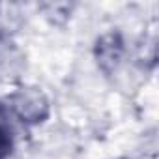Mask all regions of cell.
<instances>
[{
	"label": "cell",
	"mask_w": 159,
	"mask_h": 159,
	"mask_svg": "<svg viewBox=\"0 0 159 159\" xmlns=\"http://www.w3.org/2000/svg\"><path fill=\"white\" fill-rule=\"evenodd\" d=\"M11 152V131L8 124L0 118V159H6Z\"/></svg>",
	"instance_id": "obj_1"
}]
</instances>
